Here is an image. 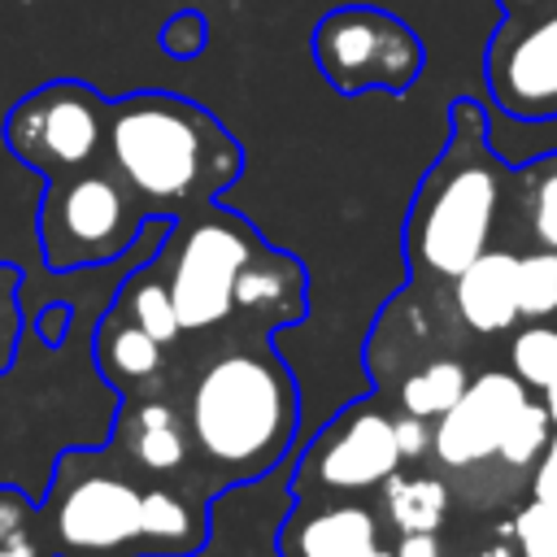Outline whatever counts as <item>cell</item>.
Listing matches in <instances>:
<instances>
[{"instance_id":"6da1fadb","label":"cell","mask_w":557,"mask_h":557,"mask_svg":"<svg viewBox=\"0 0 557 557\" xmlns=\"http://www.w3.org/2000/svg\"><path fill=\"white\" fill-rule=\"evenodd\" d=\"M196 344V352L187 344L174 352V396L191 431L200 487L222 496L270 474L292 453L300 387L265 331L222 326Z\"/></svg>"},{"instance_id":"7a4b0ae2","label":"cell","mask_w":557,"mask_h":557,"mask_svg":"<svg viewBox=\"0 0 557 557\" xmlns=\"http://www.w3.org/2000/svg\"><path fill=\"white\" fill-rule=\"evenodd\" d=\"M35 518L48 557H191L209 544V496L139 474L113 444L65 448Z\"/></svg>"},{"instance_id":"3957f363","label":"cell","mask_w":557,"mask_h":557,"mask_svg":"<svg viewBox=\"0 0 557 557\" xmlns=\"http://www.w3.org/2000/svg\"><path fill=\"white\" fill-rule=\"evenodd\" d=\"M104 165L135 191L148 218H178L218 200L244 170V148L196 100L135 91L109 100Z\"/></svg>"},{"instance_id":"277c9868","label":"cell","mask_w":557,"mask_h":557,"mask_svg":"<svg viewBox=\"0 0 557 557\" xmlns=\"http://www.w3.org/2000/svg\"><path fill=\"white\" fill-rule=\"evenodd\" d=\"M453 135L444 157L426 170L409 222H405V257L413 278H457L479 252H487L505 170L487 148V122L474 100L453 104Z\"/></svg>"},{"instance_id":"5b68a950","label":"cell","mask_w":557,"mask_h":557,"mask_svg":"<svg viewBox=\"0 0 557 557\" xmlns=\"http://www.w3.org/2000/svg\"><path fill=\"white\" fill-rule=\"evenodd\" d=\"M265 239L244 213L222 209L218 200L170 218V231L152 257L174 300L183 339L213 335L235 318V283L252 252Z\"/></svg>"},{"instance_id":"8992f818","label":"cell","mask_w":557,"mask_h":557,"mask_svg":"<svg viewBox=\"0 0 557 557\" xmlns=\"http://www.w3.org/2000/svg\"><path fill=\"white\" fill-rule=\"evenodd\" d=\"M144 226H148L144 205L104 161L61 178H44L39 252L48 270L109 265L131 252Z\"/></svg>"},{"instance_id":"52a82bcc","label":"cell","mask_w":557,"mask_h":557,"mask_svg":"<svg viewBox=\"0 0 557 557\" xmlns=\"http://www.w3.org/2000/svg\"><path fill=\"white\" fill-rule=\"evenodd\" d=\"M313 61L339 96L387 91L405 96L422 74V39L387 9L344 4L313 26Z\"/></svg>"},{"instance_id":"ba28073f","label":"cell","mask_w":557,"mask_h":557,"mask_svg":"<svg viewBox=\"0 0 557 557\" xmlns=\"http://www.w3.org/2000/svg\"><path fill=\"white\" fill-rule=\"evenodd\" d=\"M405 461L396 444V413L379 396H366L339 409L300 453L292 470V500L370 496Z\"/></svg>"},{"instance_id":"9c48e42d","label":"cell","mask_w":557,"mask_h":557,"mask_svg":"<svg viewBox=\"0 0 557 557\" xmlns=\"http://www.w3.org/2000/svg\"><path fill=\"white\" fill-rule=\"evenodd\" d=\"M104 126L109 100L100 91L78 78H52L9 109L4 144L22 165L44 178H61L104 161Z\"/></svg>"},{"instance_id":"30bf717a","label":"cell","mask_w":557,"mask_h":557,"mask_svg":"<svg viewBox=\"0 0 557 557\" xmlns=\"http://www.w3.org/2000/svg\"><path fill=\"white\" fill-rule=\"evenodd\" d=\"M487 87L522 122L557 117V13L505 17L487 44Z\"/></svg>"},{"instance_id":"8fae6325","label":"cell","mask_w":557,"mask_h":557,"mask_svg":"<svg viewBox=\"0 0 557 557\" xmlns=\"http://www.w3.org/2000/svg\"><path fill=\"white\" fill-rule=\"evenodd\" d=\"M527 383L513 370H483L470 379L461 400L431 422V457L435 466L453 474H479L487 461H496V444L505 435V422L527 400Z\"/></svg>"},{"instance_id":"7c38bea8","label":"cell","mask_w":557,"mask_h":557,"mask_svg":"<svg viewBox=\"0 0 557 557\" xmlns=\"http://www.w3.org/2000/svg\"><path fill=\"white\" fill-rule=\"evenodd\" d=\"M113 448L148 479H170V483H187L200 496H209L200 487L196 474V448H191V431L183 418V405L174 392L161 396H122L117 405V422H113ZM213 500V496H209Z\"/></svg>"},{"instance_id":"4fadbf2b","label":"cell","mask_w":557,"mask_h":557,"mask_svg":"<svg viewBox=\"0 0 557 557\" xmlns=\"http://www.w3.org/2000/svg\"><path fill=\"white\" fill-rule=\"evenodd\" d=\"M379 505L361 496L296 500L283 531L278 557H396Z\"/></svg>"},{"instance_id":"5bb4252c","label":"cell","mask_w":557,"mask_h":557,"mask_svg":"<svg viewBox=\"0 0 557 557\" xmlns=\"http://www.w3.org/2000/svg\"><path fill=\"white\" fill-rule=\"evenodd\" d=\"M305 292H309L305 265L292 252L261 244L235 283L231 326H248V331H265V335H274L278 326H296L309 313Z\"/></svg>"},{"instance_id":"9a60e30c","label":"cell","mask_w":557,"mask_h":557,"mask_svg":"<svg viewBox=\"0 0 557 557\" xmlns=\"http://www.w3.org/2000/svg\"><path fill=\"white\" fill-rule=\"evenodd\" d=\"M91 357H96L100 379L117 396H161V392H174V379H178L174 352L161 339H152L148 331H139L135 322H126L117 309H104V318L96 322Z\"/></svg>"},{"instance_id":"2e32d148","label":"cell","mask_w":557,"mask_h":557,"mask_svg":"<svg viewBox=\"0 0 557 557\" xmlns=\"http://www.w3.org/2000/svg\"><path fill=\"white\" fill-rule=\"evenodd\" d=\"M453 309L474 335H505L518 326V252L487 248L453 278Z\"/></svg>"},{"instance_id":"e0dca14e","label":"cell","mask_w":557,"mask_h":557,"mask_svg":"<svg viewBox=\"0 0 557 557\" xmlns=\"http://www.w3.org/2000/svg\"><path fill=\"white\" fill-rule=\"evenodd\" d=\"M453 487L444 474H418V470H396L379 487V513L392 535H440L448 522Z\"/></svg>"},{"instance_id":"ac0fdd59","label":"cell","mask_w":557,"mask_h":557,"mask_svg":"<svg viewBox=\"0 0 557 557\" xmlns=\"http://www.w3.org/2000/svg\"><path fill=\"white\" fill-rule=\"evenodd\" d=\"M109 309H117L126 322H135L139 331H148L152 339H161L170 352H178L183 326H178L174 300H170V292H165V278H161V270H157L152 261H144L139 270H131V274L122 278V287H117V296H113Z\"/></svg>"},{"instance_id":"d6986e66","label":"cell","mask_w":557,"mask_h":557,"mask_svg":"<svg viewBox=\"0 0 557 557\" xmlns=\"http://www.w3.org/2000/svg\"><path fill=\"white\" fill-rule=\"evenodd\" d=\"M466 387H470V370H466V361H457V357H431V361L413 366V370L400 379L396 409L435 422L440 413H448V409L461 400Z\"/></svg>"},{"instance_id":"ffe728a7","label":"cell","mask_w":557,"mask_h":557,"mask_svg":"<svg viewBox=\"0 0 557 557\" xmlns=\"http://www.w3.org/2000/svg\"><path fill=\"white\" fill-rule=\"evenodd\" d=\"M548 435H553L548 409L527 396V400L518 405V413L505 422V435H500V444H496V466L509 470V474H527V470L540 461Z\"/></svg>"},{"instance_id":"44dd1931","label":"cell","mask_w":557,"mask_h":557,"mask_svg":"<svg viewBox=\"0 0 557 557\" xmlns=\"http://www.w3.org/2000/svg\"><path fill=\"white\" fill-rule=\"evenodd\" d=\"M557 313V252L535 248L518 257V318L548 322Z\"/></svg>"},{"instance_id":"7402d4cb","label":"cell","mask_w":557,"mask_h":557,"mask_svg":"<svg viewBox=\"0 0 557 557\" xmlns=\"http://www.w3.org/2000/svg\"><path fill=\"white\" fill-rule=\"evenodd\" d=\"M509 370H513L527 387L544 392L548 379L557 374V326H548V322L522 326V331L509 339Z\"/></svg>"},{"instance_id":"603a6c76","label":"cell","mask_w":557,"mask_h":557,"mask_svg":"<svg viewBox=\"0 0 557 557\" xmlns=\"http://www.w3.org/2000/svg\"><path fill=\"white\" fill-rule=\"evenodd\" d=\"M522 205L527 226L540 248L557 252V157H540L522 178Z\"/></svg>"},{"instance_id":"cb8c5ba5","label":"cell","mask_w":557,"mask_h":557,"mask_svg":"<svg viewBox=\"0 0 557 557\" xmlns=\"http://www.w3.org/2000/svg\"><path fill=\"white\" fill-rule=\"evenodd\" d=\"M509 553L513 557H557V505L535 500L522 505L509 522Z\"/></svg>"},{"instance_id":"d4e9b609","label":"cell","mask_w":557,"mask_h":557,"mask_svg":"<svg viewBox=\"0 0 557 557\" xmlns=\"http://www.w3.org/2000/svg\"><path fill=\"white\" fill-rule=\"evenodd\" d=\"M22 270L0 261V374H9L13 357H17V339H22Z\"/></svg>"},{"instance_id":"484cf974","label":"cell","mask_w":557,"mask_h":557,"mask_svg":"<svg viewBox=\"0 0 557 557\" xmlns=\"http://www.w3.org/2000/svg\"><path fill=\"white\" fill-rule=\"evenodd\" d=\"M205 39H209V26H205V17H200L196 9H178V13L161 26V52L174 57V61L200 57Z\"/></svg>"},{"instance_id":"4316f807","label":"cell","mask_w":557,"mask_h":557,"mask_svg":"<svg viewBox=\"0 0 557 557\" xmlns=\"http://www.w3.org/2000/svg\"><path fill=\"white\" fill-rule=\"evenodd\" d=\"M396 444H400V461H422V457H431V422L396 409Z\"/></svg>"},{"instance_id":"83f0119b","label":"cell","mask_w":557,"mask_h":557,"mask_svg":"<svg viewBox=\"0 0 557 557\" xmlns=\"http://www.w3.org/2000/svg\"><path fill=\"white\" fill-rule=\"evenodd\" d=\"M531 496L557 505V426H553V435H548L540 461L531 466Z\"/></svg>"},{"instance_id":"f1b7e54d","label":"cell","mask_w":557,"mask_h":557,"mask_svg":"<svg viewBox=\"0 0 557 557\" xmlns=\"http://www.w3.org/2000/svg\"><path fill=\"white\" fill-rule=\"evenodd\" d=\"M70 318H74V309H70L65 300H52V305H44V313H39V322H35L39 339H44V344H61V335L70 331Z\"/></svg>"},{"instance_id":"f546056e","label":"cell","mask_w":557,"mask_h":557,"mask_svg":"<svg viewBox=\"0 0 557 557\" xmlns=\"http://www.w3.org/2000/svg\"><path fill=\"white\" fill-rule=\"evenodd\" d=\"M26 513H35L30 496H26L22 487H9V483H0V540H4V535H9V527H13V522H22Z\"/></svg>"},{"instance_id":"4dcf8cb0","label":"cell","mask_w":557,"mask_h":557,"mask_svg":"<svg viewBox=\"0 0 557 557\" xmlns=\"http://www.w3.org/2000/svg\"><path fill=\"white\" fill-rule=\"evenodd\" d=\"M392 553L396 557H440V535H396L392 540Z\"/></svg>"},{"instance_id":"1f68e13d","label":"cell","mask_w":557,"mask_h":557,"mask_svg":"<svg viewBox=\"0 0 557 557\" xmlns=\"http://www.w3.org/2000/svg\"><path fill=\"white\" fill-rule=\"evenodd\" d=\"M544 0H500V9H505V17H518V13H535Z\"/></svg>"},{"instance_id":"d6a6232c","label":"cell","mask_w":557,"mask_h":557,"mask_svg":"<svg viewBox=\"0 0 557 557\" xmlns=\"http://www.w3.org/2000/svg\"><path fill=\"white\" fill-rule=\"evenodd\" d=\"M540 405H544V409H548V422H553V426H557V374H553V379H548V387H544V400H540Z\"/></svg>"},{"instance_id":"836d02e7","label":"cell","mask_w":557,"mask_h":557,"mask_svg":"<svg viewBox=\"0 0 557 557\" xmlns=\"http://www.w3.org/2000/svg\"><path fill=\"white\" fill-rule=\"evenodd\" d=\"M440 557H448V553H440ZM457 557H479V553H457ZM487 557V553H483Z\"/></svg>"}]
</instances>
